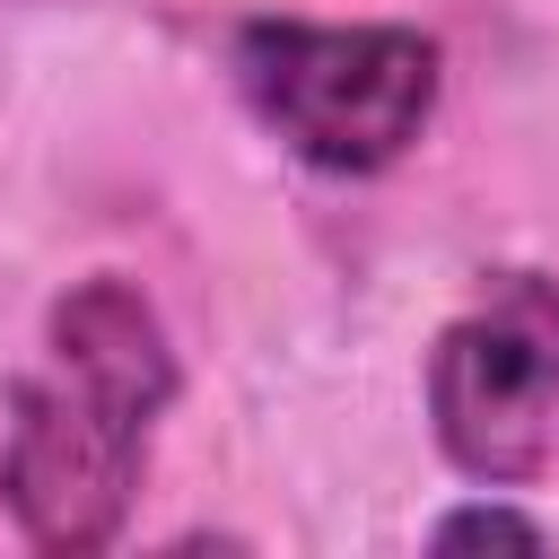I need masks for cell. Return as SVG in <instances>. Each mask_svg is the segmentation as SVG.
<instances>
[{
    "instance_id": "cell-1",
    "label": "cell",
    "mask_w": 559,
    "mask_h": 559,
    "mask_svg": "<svg viewBox=\"0 0 559 559\" xmlns=\"http://www.w3.org/2000/svg\"><path fill=\"white\" fill-rule=\"evenodd\" d=\"M227 70L253 122L323 175H384L393 157H411L445 79L419 26H314V17H245Z\"/></svg>"
},
{
    "instance_id": "cell-4",
    "label": "cell",
    "mask_w": 559,
    "mask_h": 559,
    "mask_svg": "<svg viewBox=\"0 0 559 559\" xmlns=\"http://www.w3.org/2000/svg\"><path fill=\"white\" fill-rule=\"evenodd\" d=\"M437 550H472V542H515V550H542L550 533L524 515V507H507V498H472V507H454V515H437V533H428Z\"/></svg>"
},
{
    "instance_id": "cell-2",
    "label": "cell",
    "mask_w": 559,
    "mask_h": 559,
    "mask_svg": "<svg viewBox=\"0 0 559 559\" xmlns=\"http://www.w3.org/2000/svg\"><path fill=\"white\" fill-rule=\"evenodd\" d=\"M428 419L463 480L524 489L559 445V280L498 271L428 349Z\"/></svg>"
},
{
    "instance_id": "cell-3",
    "label": "cell",
    "mask_w": 559,
    "mask_h": 559,
    "mask_svg": "<svg viewBox=\"0 0 559 559\" xmlns=\"http://www.w3.org/2000/svg\"><path fill=\"white\" fill-rule=\"evenodd\" d=\"M148 428H157V411H140L131 393H114L44 349V367L9 384V428H0L9 524L35 550H105L131 515Z\"/></svg>"
}]
</instances>
